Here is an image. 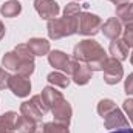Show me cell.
Returning <instances> with one entry per match:
<instances>
[{
	"mask_svg": "<svg viewBox=\"0 0 133 133\" xmlns=\"http://www.w3.org/2000/svg\"><path fill=\"white\" fill-rule=\"evenodd\" d=\"M130 62H132V65H133V53H132V56H130Z\"/></svg>",
	"mask_w": 133,
	"mask_h": 133,
	"instance_id": "34",
	"label": "cell"
},
{
	"mask_svg": "<svg viewBox=\"0 0 133 133\" xmlns=\"http://www.w3.org/2000/svg\"><path fill=\"white\" fill-rule=\"evenodd\" d=\"M102 33L107 39L115 40L122 34V23L116 19V17H110L105 23H102Z\"/></svg>",
	"mask_w": 133,
	"mask_h": 133,
	"instance_id": "13",
	"label": "cell"
},
{
	"mask_svg": "<svg viewBox=\"0 0 133 133\" xmlns=\"http://www.w3.org/2000/svg\"><path fill=\"white\" fill-rule=\"evenodd\" d=\"M34 8L37 14L45 20L54 19L61 12V8L56 0H34Z\"/></svg>",
	"mask_w": 133,
	"mask_h": 133,
	"instance_id": "9",
	"label": "cell"
},
{
	"mask_svg": "<svg viewBox=\"0 0 133 133\" xmlns=\"http://www.w3.org/2000/svg\"><path fill=\"white\" fill-rule=\"evenodd\" d=\"M9 79H11V74H9L6 70H3V68L0 66V90H5V88H8Z\"/></svg>",
	"mask_w": 133,
	"mask_h": 133,
	"instance_id": "27",
	"label": "cell"
},
{
	"mask_svg": "<svg viewBox=\"0 0 133 133\" xmlns=\"http://www.w3.org/2000/svg\"><path fill=\"white\" fill-rule=\"evenodd\" d=\"M102 28V20L99 16L91 14L88 11H82L79 16V23H77V34L82 36H95L99 33Z\"/></svg>",
	"mask_w": 133,
	"mask_h": 133,
	"instance_id": "5",
	"label": "cell"
},
{
	"mask_svg": "<svg viewBox=\"0 0 133 133\" xmlns=\"http://www.w3.org/2000/svg\"><path fill=\"white\" fill-rule=\"evenodd\" d=\"M91 74H93V71H91V68L87 65V64L71 59V73H70V76L73 77V81L77 85L88 84L90 79H91Z\"/></svg>",
	"mask_w": 133,
	"mask_h": 133,
	"instance_id": "7",
	"label": "cell"
},
{
	"mask_svg": "<svg viewBox=\"0 0 133 133\" xmlns=\"http://www.w3.org/2000/svg\"><path fill=\"white\" fill-rule=\"evenodd\" d=\"M104 127L111 130V129H122V127H129V121L124 116V113L116 107L113 111H110L105 118H104Z\"/></svg>",
	"mask_w": 133,
	"mask_h": 133,
	"instance_id": "12",
	"label": "cell"
},
{
	"mask_svg": "<svg viewBox=\"0 0 133 133\" xmlns=\"http://www.w3.org/2000/svg\"><path fill=\"white\" fill-rule=\"evenodd\" d=\"M19 115L16 111H8L0 115V133H14Z\"/></svg>",
	"mask_w": 133,
	"mask_h": 133,
	"instance_id": "17",
	"label": "cell"
},
{
	"mask_svg": "<svg viewBox=\"0 0 133 133\" xmlns=\"http://www.w3.org/2000/svg\"><path fill=\"white\" fill-rule=\"evenodd\" d=\"M116 17L124 25L133 23V3L124 2V3L116 5Z\"/></svg>",
	"mask_w": 133,
	"mask_h": 133,
	"instance_id": "16",
	"label": "cell"
},
{
	"mask_svg": "<svg viewBox=\"0 0 133 133\" xmlns=\"http://www.w3.org/2000/svg\"><path fill=\"white\" fill-rule=\"evenodd\" d=\"M0 12L3 14V17H16L22 12V5L17 0H9L5 2L0 8Z\"/></svg>",
	"mask_w": 133,
	"mask_h": 133,
	"instance_id": "19",
	"label": "cell"
},
{
	"mask_svg": "<svg viewBox=\"0 0 133 133\" xmlns=\"http://www.w3.org/2000/svg\"><path fill=\"white\" fill-rule=\"evenodd\" d=\"M40 96H42V99L45 101V104H46V107L51 110V108H54L56 105H59L62 101L65 99L64 98V95L61 93V91H57L54 87H51V85H48V87H45L43 90H42V93H40Z\"/></svg>",
	"mask_w": 133,
	"mask_h": 133,
	"instance_id": "14",
	"label": "cell"
},
{
	"mask_svg": "<svg viewBox=\"0 0 133 133\" xmlns=\"http://www.w3.org/2000/svg\"><path fill=\"white\" fill-rule=\"evenodd\" d=\"M50 108L46 107L45 101L42 99L40 95H34L30 101H25L20 105V115L28 118V119H31V121H34V122H40L43 115Z\"/></svg>",
	"mask_w": 133,
	"mask_h": 133,
	"instance_id": "3",
	"label": "cell"
},
{
	"mask_svg": "<svg viewBox=\"0 0 133 133\" xmlns=\"http://www.w3.org/2000/svg\"><path fill=\"white\" fill-rule=\"evenodd\" d=\"M5 33H6V28H5V25L2 23V20H0V40L5 37Z\"/></svg>",
	"mask_w": 133,
	"mask_h": 133,
	"instance_id": "32",
	"label": "cell"
},
{
	"mask_svg": "<svg viewBox=\"0 0 133 133\" xmlns=\"http://www.w3.org/2000/svg\"><path fill=\"white\" fill-rule=\"evenodd\" d=\"M102 73H104V81H105V84H108V85H116V84L122 79V76H124V68H122V65H121L119 61H116V59H113V57H108L107 62H105L104 70H102Z\"/></svg>",
	"mask_w": 133,
	"mask_h": 133,
	"instance_id": "6",
	"label": "cell"
},
{
	"mask_svg": "<svg viewBox=\"0 0 133 133\" xmlns=\"http://www.w3.org/2000/svg\"><path fill=\"white\" fill-rule=\"evenodd\" d=\"M122 40H124L129 46H133V23L125 25V30H124V33H122Z\"/></svg>",
	"mask_w": 133,
	"mask_h": 133,
	"instance_id": "26",
	"label": "cell"
},
{
	"mask_svg": "<svg viewBox=\"0 0 133 133\" xmlns=\"http://www.w3.org/2000/svg\"><path fill=\"white\" fill-rule=\"evenodd\" d=\"M8 88L12 91L14 96L17 98H26L31 91V82L28 77H23L20 74H12L11 79H9V84H8Z\"/></svg>",
	"mask_w": 133,
	"mask_h": 133,
	"instance_id": "8",
	"label": "cell"
},
{
	"mask_svg": "<svg viewBox=\"0 0 133 133\" xmlns=\"http://www.w3.org/2000/svg\"><path fill=\"white\" fill-rule=\"evenodd\" d=\"M115 108H116V104L111 99H101L99 104H98V113H99V116L102 119H104L110 111H113Z\"/></svg>",
	"mask_w": 133,
	"mask_h": 133,
	"instance_id": "23",
	"label": "cell"
},
{
	"mask_svg": "<svg viewBox=\"0 0 133 133\" xmlns=\"http://www.w3.org/2000/svg\"><path fill=\"white\" fill-rule=\"evenodd\" d=\"M124 91H125L127 95H133V73H132V74H129V77L125 79Z\"/></svg>",
	"mask_w": 133,
	"mask_h": 133,
	"instance_id": "29",
	"label": "cell"
},
{
	"mask_svg": "<svg viewBox=\"0 0 133 133\" xmlns=\"http://www.w3.org/2000/svg\"><path fill=\"white\" fill-rule=\"evenodd\" d=\"M48 62H50V65L54 66L56 70H61V71H64L66 74L71 73V59L64 51H59V50L50 51L48 53Z\"/></svg>",
	"mask_w": 133,
	"mask_h": 133,
	"instance_id": "10",
	"label": "cell"
},
{
	"mask_svg": "<svg viewBox=\"0 0 133 133\" xmlns=\"http://www.w3.org/2000/svg\"><path fill=\"white\" fill-rule=\"evenodd\" d=\"M46 81L53 85V87H61V88H66L70 85V79L66 77V74H62L59 71H53L48 74Z\"/></svg>",
	"mask_w": 133,
	"mask_h": 133,
	"instance_id": "21",
	"label": "cell"
},
{
	"mask_svg": "<svg viewBox=\"0 0 133 133\" xmlns=\"http://www.w3.org/2000/svg\"><path fill=\"white\" fill-rule=\"evenodd\" d=\"M73 59L87 64L91 68V71H102L108 56L105 50L99 45V42L93 39H84L74 46Z\"/></svg>",
	"mask_w": 133,
	"mask_h": 133,
	"instance_id": "1",
	"label": "cell"
},
{
	"mask_svg": "<svg viewBox=\"0 0 133 133\" xmlns=\"http://www.w3.org/2000/svg\"><path fill=\"white\" fill-rule=\"evenodd\" d=\"M33 133H45V132H43V124H42V122H39V124L36 125V129H34Z\"/></svg>",
	"mask_w": 133,
	"mask_h": 133,
	"instance_id": "31",
	"label": "cell"
},
{
	"mask_svg": "<svg viewBox=\"0 0 133 133\" xmlns=\"http://www.w3.org/2000/svg\"><path fill=\"white\" fill-rule=\"evenodd\" d=\"M37 124H39V122H34L31 119H28V118L19 115L17 122H16V130L19 133H33Z\"/></svg>",
	"mask_w": 133,
	"mask_h": 133,
	"instance_id": "20",
	"label": "cell"
},
{
	"mask_svg": "<svg viewBox=\"0 0 133 133\" xmlns=\"http://www.w3.org/2000/svg\"><path fill=\"white\" fill-rule=\"evenodd\" d=\"M19 62H20V59H19V56H17V53L16 51H9V53H6L5 56H3V59H2V64L5 68H8V70H17V66H19Z\"/></svg>",
	"mask_w": 133,
	"mask_h": 133,
	"instance_id": "22",
	"label": "cell"
},
{
	"mask_svg": "<svg viewBox=\"0 0 133 133\" xmlns=\"http://www.w3.org/2000/svg\"><path fill=\"white\" fill-rule=\"evenodd\" d=\"M129 45L122 40V39H115L111 43H110V54H111V57L113 59H116V61H125L127 57H129Z\"/></svg>",
	"mask_w": 133,
	"mask_h": 133,
	"instance_id": "15",
	"label": "cell"
},
{
	"mask_svg": "<svg viewBox=\"0 0 133 133\" xmlns=\"http://www.w3.org/2000/svg\"><path fill=\"white\" fill-rule=\"evenodd\" d=\"M108 2H111L115 5H119V3H124V2H129V0H108Z\"/></svg>",
	"mask_w": 133,
	"mask_h": 133,
	"instance_id": "33",
	"label": "cell"
},
{
	"mask_svg": "<svg viewBox=\"0 0 133 133\" xmlns=\"http://www.w3.org/2000/svg\"><path fill=\"white\" fill-rule=\"evenodd\" d=\"M81 12H82V6L76 2H71L64 9V17H77Z\"/></svg>",
	"mask_w": 133,
	"mask_h": 133,
	"instance_id": "25",
	"label": "cell"
},
{
	"mask_svg": "<svg viewBox=\"0 0 133 133\" xmlns=\"http://www.w3.org/2000/svg\"><path fill=\"white\" fill-rule=\"evenodd\" d=\"M28 46L33 51L34 56H46L50 53V42L46 39H39V37L30 39Z\"/></svg>",
	"mask_w": 133,
	"mask_h": 133,
	"instance_id": "18",
	"label": "cell"
},
{
	"mask_svg": "<svg viewBox=\"0 0 133 133\" xmlns=\"http://www.w3.org/2000/svg\"><path fill=\"white\" fill-rule=\"evenodd\" d=\"M43 132L45 133H70L68 127L66 125H62V124H57V122H46L43 124Z\"/></svg>",
	"mask_w": 133,
	"mask_h": 133,
	"instance_id": "24",
	"label": "cell"
},
{
	"mask_svg": "<svg viewBox=\"0 0 133 133\" xmlns=\"http://www.w3.org/2000/svg\"><path fill=\"white\" fill-rule=\"evenodd\" d=\"M110 133H133V130L130 127H122V129H116V130H113Z\"/></svg>",
	"mask_w": 133,
	"mask_h": 133,
	"instance_id": "30",
	"label": "cell"
},
{
	"mask_svg": "<svg viewBox=\"0 0 133 133\" xmlns=\"http://www.w3.org/2000/svg\"><path fill=\"white\" fill-rule=\"evenodd\" d=\"M122 108H124V111L127 113V116H129V119L132 121L133 124V99H125L122 102Z\"/></svg>",
	"mask_w": 133,
	"mask_h": 133,
	"instance_id": "28",
	"label": "cell"
},
{
	"mask_svg": "<svg viewBox=\"0 0 133 133\" xmlns=\"http://www.w3.org/2000/svg\"><path fill=\"white\" fill-rule=\"evenodd\" d=\"M14 51L17 53L20 62H19V66H17V74L23 76V77H30L34 73V54L33 51L30 50V46L26 43H19Z\"/></svg>",
	"mask_w": 133,
	"mask_h": 133,
	"instance_id": "4",
	"label": "cell"
},
{
	"mask_svg": "<svg viewBox=\"0 0 133 133\" xmlns=\"http://www.w3.org/2000/svg\"><path fill=\"white\" fill-rule=\"evenodd\" d=\"M53 111V118H54V122L57 124H62V125H70L71 122V116H73V108L70 105L68 101H62L59 105H56L54 108H51Z\"/></svg>",
	"mask_w": 133,
	"mask_h": 133,
	"instance_id": "11",
	"label": "cell"
},
{
	"mask_svg": "<svg viewBox=\"0 0 133 133\" xmlns=\"http://www.w3.org/2000/svg\"><path fill=\"white\" fill-rule=\"evenodd\" d=\"M81 16V14H79ZM79 16L77 17H54L48 20V36L53 40H59L68 36L77 34V23H79Z\"/></svg>",
	"mask_w": 133,
	"mask_h": 133,
	"instance_id": "2",
	"label": "cell"
}]
</instances>
